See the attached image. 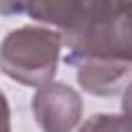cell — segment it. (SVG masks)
I'll return each mask as SVG.
<instances>
[{"label": "cell", "mask_w": 132, "mask_h": 132, "mask_svg": "<svg viewBox=\"0 0 132 132\" xmlns=\"http://www.w3.org/2000/svg\"><path fill=\"white\" fill-rule=\"evenodd\" d=\"M62 52L60 33L50 27H19L0 43V70L25 85L43 87L52 82Z\"/></svg>", "instance_id": "cell-1"}, {"label": "cell", "mask_w": 132, "mask_h": 132, "mask_svg": "<svg viewBox=\"0 0 132 132\" xmlns=\"http://www.w3.org/2000/svg\"><path fill=\"white\" fill-rule=\"evenodd\" d=\"M27 14L60 33L62 45L113 23L130 12V0H27Z\"/></svg>", "instance_id": "cell-2"}, {"label": "cell", "mask_w": 132, "mask_h": 132, "mask_svg": "<svg viewBox=\"0 0 132 132\" xmlns=\"http://www.w3.org/2000/svg\"><path fill=\"white\" fill-rule=\"evenodd\" d=\"M31 109L43 132H74L80 124L85 103L76 89L52 80L35 91Z\"/></svg>", "instance_id": "cell-3"}, {"label": "cell", "mask_w": 132, "mask_h": 132, "mask_svg": "<svg viewBox=\"0 0 132 132\" xmlns=\"http://www.w3.org/2000/svg\"><path fill=\"white\" fill-rule=\"evenodd\" d=\"M130 78V60L120 58H80L76 68V80L82 91L109 97L118 95Z\"/></svg>", "instance_id": "cell-4"}, {"label": "cell", "mask_w": 132, "mask_h": 132, "mask_svg": "<svg viewBox=\"0 0 132 132\" xmlns=\"http://www.w3.org/2000/svg\"><path fill=\"white\" fill-rule=\"evenodd\" d=\"M78 132H130V120L126 113H97L91 116Z\"/></svg>", "instance_id": "cell-5"}, {"label": "cell", "mask_w": 132, "mask_h": 132, "mask_svg": "<svg viewBox=\"0 0 132 132\" xmlns=\"http://www.w3.org/2000/svg\"><path fill=\"white\" fill-rule=\"evenodd\" d=\"M27 0H0V16H14L23 12Z\"/></svg>", "instance_id": "cell-6"}]
</instances>
